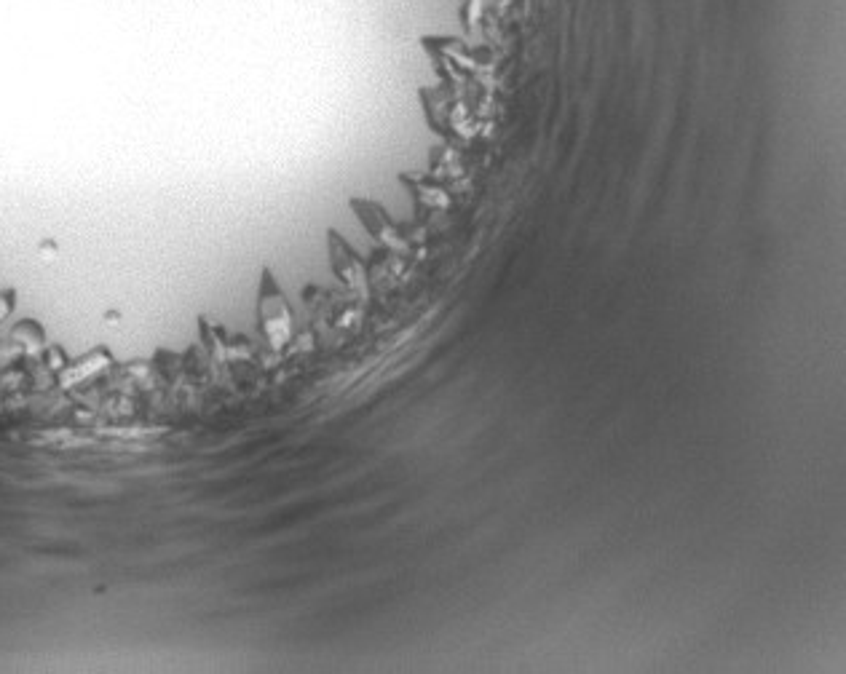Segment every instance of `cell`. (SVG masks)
<instances>
[{
	"instance_id": "7a4b0ae2",
	"label": "cell",
	"mask_w": 846,
	"mask_h": 674,
	"mask_svg": "<svg viewBox=\"0 0 846 674\" xmlns=\"http://www.w3.org/2000/svg\"><path fill=\"white\" fill-rule=\"evenodd\" d=\"M330 265H332V273L338 276V281L341 284H346V287L351 289V292H359V295H365L367 292V273H365V263H362V257L354 252V247H351L349 241H343L341 233L330 231Z\"/></svg>"
},
{
	"instance_id": "8992f818",
	"label": "cell",
	"mask_w": 846,
	"mask_h": 674,
	"mask_svg": "<svg viewBox=\"0 0 846 674\" xmlns=\"http://www.w3.org/2000/svg\"><path fill=\"white\" fill-rule=\"evenodd\" d=\"M14 305H17V292H14V289H3V292H0V324L9 319Z\"/></svg>"
},
{
	"instance_id": "5b68a950",
	"label": "cell",
	"mask_w": 846,
	"mask_h": 674,
	"mask_svg": "<svg viewBox=\"0 0 846 674\" xmlns=\"http://www.w3.org/2000/svg\"><path fill=\"white\" fill-rule=\"evenodd\" d=\"M100 356L102 354H92V356H86V359H81L78 364H73V367L62 375V386L81 383L83 378H89V375H94L97 370H102V367H105V359H100Z\"/></svg>"
},
{
	"instance_id": "277c9868",
	"label": "cell",
	"mask_w": 846,
	"mask_h": 674,
	"mask_svg": "<svg viewBox=\"0 0 846 674\" xmlns=\"http://www.w3.org/2000/svg\"><path fill=\"white\" fill-rule=\"evenodd\" d=\"M11 337H14V343H22V346L27 348V354H35V351H41V348L46 346V332H43L41 324L33 319L17 324L14 332H11Z\"/></svg>"
},
{
	"instance_id": "3957f363",
	"label": "cell",
	"mask_w": 846,
	"mask_h": 674,
	"mask_svg": "<svg viewBox=\"0 0 846 674\" xmlns=\"http://www.w3.org/2000/svg\"><path fill=\"white\" fill-rule=\"evenodd\" d=\"M351 206L357 209L359 220H362V225H365L367 231L373 233L375 239L381 241V244H386V247H405V241H402V233L397 231V225L386 217V212H383L381 206L378 204H370V201H359V198H354L351 201Z\"/></svg>"
},
{
	"instance_id": "6da1fadb",
	"label": "cell",
	"mask_w": 846,
	"mask_h": 674,
	"mask_svg": "<svg viewBox=\"0 0 846 674\" xmlns=\"http://www.w3.org/2000/svg\"><path fill=\"white\" fill-rule=\"evenodd\" d=\"M258 327L274 351H282L290 343L292 329H295L290 300H287L284 289L279 287V281L274 279V273L268 271V268H263V273H260Z\"/></svg>"
}]
</instances>
